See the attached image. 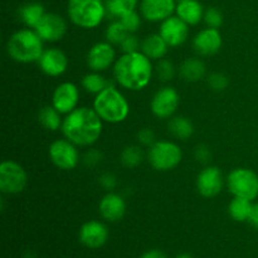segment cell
<instances>
[{
  "instance_id": "ba28073f",
  "label": "cell",
  "mask_w": 258,
  "mask_h": 258,
  "mask_svg": "<svg viewBox=\"0 0 258 258\" xmlns=\"http://www.w3.org/2000/svg\"><path fill=\"white\" fill-rule=\"evenodd\" d=\"M28 174L19 163L4 160L0 164V191L3 194H19L27 188Z\"/></svg>"
},
{
  "instance_id": "484cf974",
  "label": "cell",
  "mask_w": 258,
  "mask_h": 258,
  "mask_svg": "<svg viewBox=\"0 0 258 258\" xmlns=\"http://www.w3.org/2000/svg\"><path fill=\"white\" fill-rule=\"evenodd\" d=\"M60 115H62V113H60L57 108L53 107L52 105H48L39 110V113H38V121H39L40 125L44 128H47V130L57 131L58 128L62 127L63 123Z\"/></svg>"
},
{
  "instance_id": "74e56055",
  "label": "cell",
  "mask_w": 258,
  "mask_h": 258,
  "mask_svg": "<svg viewBox=\"0 0 258 258\" xmlns=\"http://www.w3.org/2000/svg\"><path fill=\"white\" fill-rule=\"evenodd\" d=\"M100 184L103 189L112 191L117 186V178L111 173H105L100 176Z\"/></svg>"
},
{
  "instance_id": "3957f363",
  "label": "cell",
  "mask_w": 258,
  "mask_h": 258,
  "mask_svg": "<svg viewBox=\"0 0 258 258\" xmlns=\"http://www.w3.org/2000/svg\"><path fill=\"white\" fill-rule=\"evenodd\" d=\"M44 40L32 28L17 30L10 35L7 43V52L18 63L38 62L44 52Z\"/></svg>"
},
{
  "instance_id": "44dd1931",
  "label": "cell",
  "mask_w": 258,
  "mask_h": 258,
  "mask_svg": "<svg viewBox=\"0 0 258 258\" xmlns=\"http://www.w3.org/2000/svg\"><path fill=\"white\" fill-rule=\"evenodd\" d=\"M203 5L198 0H183L176 3V15L188 25H197L204 18Z\"/></svg>"
},
{
  "instance_id": "9a60e30c",
  "label": "cell",
  "mask_w": 258,
  "mask_h": 258,
  "mask_svg": "<svg viewBox=\"0 0 258 258\" xmlns=\"http://www.w3.org/2000/svg\"><path fill=\"white\" fill-rule=\"evenodd\" d=\"M80 101V90L72 82H63L55 87L52 96V106L62 115L72 112L77 108Z\"/></svg>"
},
{
  "instance_id": "e575fe53",
  "label": "cell",
  "mask_w": 258,
  "mask_h": 258,
  "mask_svg": "<svg viewBox=\"0 0 258 258\" xmlns=\"http://www.w3.org/2000/svg\"><path fill=\"white\" fill-rule=\"evenodd\" d=\"M208 85L209 87L213 91H217V92H221V91H224L229 85L228 77L226 75L221 72L212 73L208 77Z\"/></svg>"
},
{
  "instance_id": "4dcf8cb0",
  "label": "cell",
  "mask_w": 258,
  "mask_h": 258,
  "mask_svg": "<svg viewBox=\"0 0 258 258\" xmlns=\"http://www.w3.org/2000/svg\"><path fill=\"white\" fill-rule=\"evenodd\" d=\"M128 32L125 28V25L120 22V20H115L111 23L107 28H106L105 37L108 43L112 45H120L123 42L126 37H127Z\"/></svg>"
},
{
  "instance_id": "ffe728a7",
  "label": "cell",
  "mask_w": 258,
  "mask_h": 258,
  "mask_svg": "<svg viewBox=\"0 0 258 258\" xmlns=\"http://www.w3.org/2000/svg\"><path fill=\"white\" fill-rule=\"evenodd\" d=\"M101 217L107 222H118L126 213V203L122 197L113 191H108L102 197L98 204Z\"/></svg>"
},
{
  "instance_id": "f1b7e54d",
  "label": "cell",
  "mask_w": 258,
  "mask_h": 258,
  "mask_svg": "<svg viewBox=\"0 0 258 258\" xmlns=\"http://www.w3.org/2000/svg\"><path fill=\"white\" fill-rule=\"evenodd\" d=\"M81 85L85 88V91H87L88 93H92V95H98L101 91L105 90L110 83L108 81L101 75L100 72H92L86 75L85 77L81 81Z\"/></svg>"
},
{
  "instance_id": "6da1fadb",
  "label": "cell",
  "mask_w": 258,
  "mask_h": 258,
  "mask_svg": "<svg viewBox=\"0 0 258 258\" xmlns=\"http://www.w3.org/2000/svg\"><path fill=\"white\" fill-rule=\"evenodd\" d=\"M62 133L67 140L81 148L92 146L97 143L103 131V121L95 110L77 107L63 118Z\"/></svg>"
},
{
  "instance_id": "d4e9b609",
  "label": "cell",
  "mask_w": 258,
  "mask_h": 258,
  "mask_svg": "<svg viewBox=\"0 0 258 258\" xmlns=\"http://www.w3.org/2000/svg\"><path fill=\"white\" fill-rule=\"evenodd\" d=\"M169 133L174 136V138L179 139V140H188L191 135L194 134V125L188 117L184 116H175L171 117L168 123Z\"/></svg>"
},
{
  "instance_id": "7bdbcfd3",
  "label": "cell",
  "mask_w": 258,
  "mask_h": 258,
  "mask_svg": "<svg viewBox=\"0 0 258 258\" xmlns=\"http://www.w3.org/2000/svg\"><path fill=\"white\" fill-rule=\"evenodd\" d=\"M175 258H194L190 253H186V252H183V253H179Z\"/></svg>"
},
{
  "instance_id": "4316f807",
  "label": "cell",
  "mask_w": 258,
  "mask_h": 258,
  "mask_svg": "<svg viewBox=\"0 0 258 258\" xmlns=\"http://www.w3.org/2000/svg\"><path fill=\"white\" fill-rule=\"evenodd\" d=\"M252 206H253V203L248 199L234 197L228 206V213L231 218L236 222H248Z\"/></svg>"
},
{
  "instance_id": "ee69618b",
  "label": "cell",
  "mask_w": 258,
  "mask_h": 258,
  "mask_svg": "<svg viewBox=\"0 0 258 258\" xmlns=\"http://www.w3.org/2000/svg\"><path fill=\"white\" fill-rule=\"evenodd\" d=\"M179 2H183V0H176V3H179Z\"/></svg>"
},
{
  "instance_id": "277c9868",
  "label": "cell",
  "mask_w": 258,
  "mask_h": 258,
  "mask_svg": "<svg viewBox=\"0 0 258 258\" xmlns=\"http://www.w3.org/2000/svg\"><path fill=\"white\" fill-rule=\"evenodd\" d=\"M93 110L107 123H120L127 118L130 106L125 96L115 86L108 85L93 100Z\"/></svg>"
},
{
  "instance_id": "7c38bea8",
  "label": "cell",
  "mask_w": 258,
  "mask_h": 258,
  "mask_svg": "<svg viewBox=\"0 0 258 258\" xmlns=\"http://www.w3.org/2000/svg\"><path fill=\"white\" fill-rule=\"evenodd\" d=\"M34 30L44 42L54 43L62 39L67 33V23L64 18L55 13H45Z\"/></svg>"
},
{
  "instance_id": "5b68a950",
  "label": "cell",
  "mask_w": 258,
  "mask_h": 258,
  "mask_svg": "<svg viewBox=\"0 0 258 258\" xmlns=\"http://www.w3.org/2000/svg\"><path fill=\"white\" fill-rule=\"evenodd\" d=\"M68 18L82 29H95L107 15L105 0H68Z\"/></svg>"
},
{
  "instance_id": "5bb4252c",
  "label": "cell",
  "mask_w": 258,
  "mask_h": 258,
  "mask_svg": "<svg viewBox=\"0 0 258 258\" xmlns=\"http://www.w3.org/2000/svg\"><path fill=\"white\" fill-rule=\"evenodd\" d=\"M159 34L163 37L166 44L171 48H176L184 44L188 39L189 25L180 19L178 15H171L161 22Z\"/></svg>"
},
{
  "instance_id": "1f68e13d",
  "label": "cell",
  "mask_w": 258,
  "mask_h": 258,
  "mask_svg": "<svg viewBox=\"0 0 258 258\" xmlns=\"http://www.w3.org/2000/svg\"><path fill=\"white\" fill-rule=\"evenodd\" d=\"M155 72L159 80L163 81V82H169L175 76V66L169 59L163 58V59H159L158 64L155 67Z\"/></svg>"
},
{
  "instance_id": "9c48e42d",
  "label": "cell",
  "mask_w": 258,
  "mask_h": 258,
  "mask_svg": "<svg viewBox=\"0 0 258 258\" xmlns=\"http://www.w3.org/2000/svg\"><path fill=\"white\" fill-rule=\"evenodd\" d=\"M53 165L60 170H73L80 163V153L77 145L67 139H58L49 145L48 150Z\"/></svg>"
},
{
  "instance_id": "d590c367",
  "label": "cell",
  "mask_w": 258,
  "mask_h": 258,
  "mask_svg": "<svg viewBox=\"0 0 258 258\" xmlns=\"http://www.w3.org/2000/svg\"><path fill=\"white\" fill-rule=\"evenodd\" d=\"M121 50L122 53H134L139 52V49L141 48V42L139 40V38L136 37L135 33H128L127 37L123 39V42L120 44Z\"/></svg>"
},
{
  "instance_id": "7a4b0ae2",
  "label": "cell",
  "mask_w": 258,
  "mask_h": 258,
  "mask_svg": "<svg viewBox=\"0 0 258 258\" xmlns=\"http://www.w3.org/2000/svg\"><path fill=\"white\" fill-rule=\"evenodd\" d=\"M154 67L150 58L141 50L123 53L113 64V77L122 88L130 91L144 90L153 78Z\"/></svg>"
},
{
  "instance_id": "d6a6232c",
  "label": "cell",
  "mask_w": 258,
  "mask_h": 258,
  "mask_svg": "<svg viewBox=\"0 0 258 258\" xmlns=\"http://www.w3.org/2000/svg\"><path fill=\"white\" fill-rule=\"evenodd\" d=\"M118 20L125 25V28L127 29L128 33H136L141 25V17L139 13H136V10L126 13V14L122 15Z\"/></svg>"
},
{
  "instance_id": "836d02e7",
  "label": "cell",
  "mask_w": 258,
  "mask_h": 258,
  "mask_svg": "<svg viewBox=\"0 0 258 258\" xmlns=\"http://www.w3.org/2000/svg\"><path fill=\"white\" fill-rule=\"evenodd\" d=\"M203 20L207 24V27L219 29V27L223 24V15H222V13L217 8H208L204 12Z\"/></svg>"
},
{
  "instance_id": "30bf717a",
  "label": "cell",
  "mask_w": 258,
  "mask_h": 258,
  "mask_svg": "<svg viewBox=\"0 0 258 258\" xmlns=\"http://www.w3.org/2000/svg\"><path fill=\"white\" fill-rule=\"evenodd\" d=\"M179 102H180V97H179L178 91L170 86H165L156 91L155 95L151 98V112L158 118H170L178 110Z\"/></svg>"
},
{
  "instance_id": "d6986e66",
  "label": "cell",
  "mask_w": 258,
  "mask_h": 258,
  "mask_svg": "<svg viewBox=\"0 0 258 258\" xmlns=\"http://www.w3.org/2000/svg\"><path fill=\"white\" fill-rule=\"evenodd\" d=\"M222 44H223V38L219 29L216 28L207 27L206 29H202L193 39L194 49L203 57H209L218 53Z\"/></svg>"
},
{
  "instance_id": "8fae6325",
  "label": "cell",
  "mask_w": 258,
  "mask_h": 258,
  "mask_svg": "<svg viewBox=\"0 0 258 258\" xmlns=\"http://www.w3.org/2000/svg\"><path fill=\"white\" fill-rule=\"evenodd\" d=\"M116 62L115 48L111 43L98 42L90 48L86 57L87 67L92 72H105Z\"/></svg>"
},
{
  "instance_id": "f35d334b",
  "label": "cell",
  "mask_w": 258,
  "mask_h": 258,
  "mask_svg": "<svg viewBox=\"0 0 258 258\" xmlns=\"http://www.w3.org/2000/svg\"><path fill=\"white\" fill-rule=\"evenodd\" d=\"M101 160H102V154L93 149L88 150L83 156V163L87 166H96L101 163Z\"/></svg>"
},
{
  "instance_id": "60d3db41",
  "label": "cell",
  "mask_w": 258,
  "mask_h": 258,
  "mask_svg": "<svg viewBox=\"0 0 258 258\" xmlns=\"http://www.w3.org/2000/svg\"><path fill=\"white\" fill-rule=\"evenodd\" d=\"M248 223L251 224L253 228L258 229V203L252 206V211H251V214H249Z\"/></svg>"
},
{
  "instance_id": "f546056e",
  "label": "cell",
  "mask_w": 258,
  "mask_h": 258,
  "mask_svg": "<svg viewBox=\"0 0 258 258\" xmlns=\"http://www.w3.org/2000/svg\"><path fill=\"white\" fill-rule=\"evenodd\" d=\"M144 160V153L140 146L128 145L121 151L120 161L125 168L134 169L140 165Z\"/></svg>"
},
{
  "instance_id": "b9f144b4",
  "label": "cell",
  "mask_w": 258,
  "mask_h": 258,
  "mask_svg": "<svg viewBox=\"0 0 258 258\" xmlns=\"http://www.w3.org/2000/svg\"><path fill=\"white\" fill-rule=\"evenodd\" d=\"M140 258H168V257H166V254L164 253L163 251H160V249H149V251L144 252V253L140 256Z\"/></svg>"
},
{
  "instance_id": "cb8c5ba5",
  "label": "cell",
  "mask_w": 258,
  "mask_h": 258,
  "mask_svg": "<svg viewBox=\"0 0 258 258\" xmlns=\"http://www.w3.org/2000/svg\"><path fill=\"white\" fill-rule=\"evenodd\" d=\"M44 14V7L39 3H28V4L20 7L18 10V15H19V19L22 20L23 24L27 28H32V29L37 27V24L40 22Z\"/></svg>"
},
{
  "instance_id": "7402d4cb",
  "label": "cell",
  "mask_w": 258,
  "mask_h": 258,
  "mask_svg": "<svg viewBox=\"0 0 258 258\" xmlns=\"http://www.w3.org/2000/svg\"><path fill=\"white\" fill-rule=\"evenodd\" d=\"M168 49L169 45L166 44V42L159 33L158 34H149L141 42L140 50L151 60L163 59L168 53Z\"/></svg>"
},
{
  "instance_id": "2e32d148",
  "label": "cell",
  "mask_w": 258,
  "mask_h": 258,
  "mask_svg": "<svg viewBox=\"0 0 258 258\" xmlns=\"http://www.w3.org/2000/svg\"><path fill=\"white\" fill-rule=\"evenodd\" d=\"M176 10V0H141V17L148 22H164Z\"/></svg>"
},
{
  "instance_id": "ab89813d",
  "label": "cell",
  "mask_w": 258,
  "mask_h": 258,
  "mask_svg": "<svg viewBox=\"0 0 258 258\" xmlns=\"http://www.w3.org/2000/svg\"><path fill=\"white\" fill-rule=\"evenodd\" d=\"M211 156L212 154H211V150H209V148H207V146L204 145H201L197 148L196 158L199 163H208Z\"/></svg>"
},
{
  "instance_id": "83f0119b",
  "label": "cell",
  "mask_w": 258,
  "mask_h": 258,
  "mask_svg": "<svg viewBox=\"0 0 258 258\" xmlns=\"http://www.w3.org/2000/svg\"><path fill=\"white\" fill-rule=\"evenodd\" d=\"M107 15L120 19L126 13H130L136 9L139 0H105Z\"/></svg>"
},
{
  "instance_id": "52a82bcc",
  "label": "cell",
  "mask_w": 258,
  "mask_h": 258,
  "mask_svg": "<svg viewBox=\"0 0 258 258\" xmlns=\"http://www.w3.org/2000/svg\"><path fill=\"white\" fill-rule=\"evenodd\" d=\"M227 188L233 197L253 202L258 197V175L248 168L233 169L227 176Z\"/></svg>"
},
{
  "instance_id": "4fadbf2b",
  "label": "cell",
  "mask_w": 258,
  "mask_h": 258,
  "mask_svg": "<svg viewBox=\"0 0 258 258\" xmlns=\"http://www.w3.org/2000/svg\"><path fill=\"white\" fill-rule=\"evenodd\" d=\"M223 174L218 166H207L197 176V190L203 198H214L223 189Z\"/></svg>"
},
{
  "instance_id": "8992f818",
  "label": "cell",
  "mask_w": 258,
  "mask_h": 258,
  "mask_svg": "<svg viewBox=\"0 0 258 258\" xmlns=\"http://www.w3.org/2000/svg\"><path fill=\"white\" fill-rule=\"evenodd\" d=\"M183 159V151L178 144L173 141H155L149 148L148 160L158 171H169L175 169Z\"/></svg>"
},
{
  "instance_id": "ac0fdd59",
  "label": "cell",
  "mask_w": 258,
  "mask_h": 258,
  "mask_svg": "<svg viewBox=\"0 0 258 258\" xmlns=\"http://www.w3.org/2000/svg\"><path fill=\"white\" fill-rule=\"evenodd\" d=\"M80 241L85 247L97 249L105 246L108 239V229L102 222L88 221L80 228Z\"/></svg>"
},
{
  "instance_id": "e0dca14e",
  "label": "cell",
  "mask_w": 258,
  "mask_h": 258,
  "mask_svg": "<svg viewBox=\"0 0 258 258\" xmlns=\"http://www.w3.org/2000/svg\"><path fill=\"white\" fill-rule=\"evenodd\" d=\"M37 63L44 75L49 77H58L67 71L68 58L59 48H47Z\"/></svg>"
},
{
  "instance_id": "8d00e7d4",
  "label": "cell",
  "mask_w": 258,
  "mask_h": 258,
  "mask_svg": "<svg viewBox=\"0 0 258 258\" xmlns=\"http://www.w3.org/2000/svg\"><path fill=\"white\" fill-rule=\"evenodd\" d=\"M138 140L141 145L150 148L155 143V134H154V131L151 128L144 127L138 133Z\"/></svg>"
},
{
  "instance_id": "603a6c76",
  "label": "cell",
  "mask_w": 258,
  "mask_h": 258,
  "mask_svg": "<svg viewBox=\"0 0 258 258\" xmlns=\"http://www.w3.org/2000/svg\"><path fill=\"white\" fill-rule=\"evenodd\" d=\"M207 72L206 63L199 58H188L179 67V75L185 82H198L204 78Z\"/></svg>"
}]
</instances>
